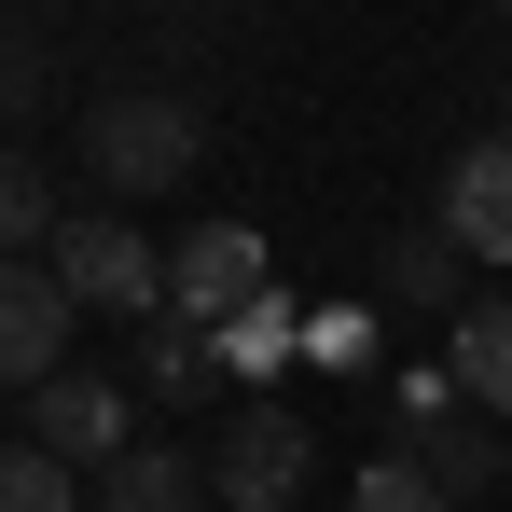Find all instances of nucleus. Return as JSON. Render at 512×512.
<instances>
[{
	"mask_svg": "<svg viewBox=\"0 0 512 512\" xmlns=\"http://www.w3.org/2000/svg\"><path fill=\"white\" fill-rule=\"evenodd\" d=\"M457 236H402V250H388V305H457Z\"/></svg>",
	"mask_w": 512,
	"mask_h": 512,
	"instance_id": "obj_14",
	"label": "nucleus"
},
{
	"mask_svg": "<svg viewBox=\"0 0 512 512\" xmlns=\"http://www.w3.org/2000/svg\"><path fill=\"white\" fill-rule=\"evenodd\" d=\"M125 429H139V402H125L111 374H56V388H28V443H42L56 471H111Z\"/></svg>",
	"mask_w": 512,
	"mask_h": 512,
	"instance_id": "obj_6",
	"label": "nucleus"
},
{
	"mask_svg": "<svg viewBox=\"0 0 512 512\" xmlns=\"http://www.w3.org/2000/svg\"><path fill=\"white\" fill-rule=\"evenodd\" d=\"M346 512H457V499H443V485H429L416 457H402V443H388V457H374V471H360V499H346Z\"/></svg>",
	"mask_w": 512,
	"mask_h": 512,
	"instance_id": "obj_15",
	"label": "nucleus"
},
{
	"mask_svg": "<svg viewBox=\"0 0 512 512\" xmlns=\"http://www.w3.org/2000/svg\"><path fill=\"white\" fill-rule=\"evenodd\" d=\"M70 222H56V180L28 167V153H0V263H28V250H56Z\"/></svg>",
	"mask_w": 512,
	"mask_h": 512,
	"instance_id": "obj_12",
	"label": "nucleus"
},
{
	"mask_svg": "<svg viewBox=\"0 0 512 512\" xmlns=\"http://www.w3.org/2000/svg\"><path fill=\"white\" fill-rule=\"evenodd\" d=\"M443 236H457L471 263H512V125L457 153V180H443Z\"/></svg>",
	"mask_w": 512,
	"mask_h": 512,
	"instance_id": "obj_7",
	"label": "nucleus"
},
{
	"mask_svg": "<svg viewBox=\"0 0 512 512\" xmlns=\"http://www.w3.org/2000/svg\"><path fill=\"white\" fill-rule=\"evenodd\" d=\"M194 153H208L194 97H111V111H84V167H97V194H180V180H194Z\"/></svg>",
	"mask_w": 512,
	"mask_h": 512,
	"instance_id": "obj_1",
	"label": "nucleus"
},
{
	"mask_svg": "<svg viewBox=\"0 0 512 512\" xmlns=\"http://www.w3.org/2000/svg\"><path fill=\"white\" fill-rule=\"evenodd\" d=\"M208 360H222V374H277V360H305V305H291V291H263L250 319H222V333H208Z\"/></svg>",
	"mask_w": 512,
	"mask_h": 512,
	"instance_id": "obj_11",
	"label": "nucleus"
},
{
	"mask_svg": "<svg viewBox=\"0 0 512 512\" xmlns=\"http://www.w3.org/2000/svg\"><path fill=\"white\" fill-rule=\"evenodd\" d=\"M97 512H208V485H194L180 443H125V457L97 471Z\"/></svg>",
	"mask_w": 512,
	"mask_h": 512,
	"instance_id": "obj_10",
	"label": "nucleus"
},
{
	"mask_svg": "<svg viewBox=\"0 0 512 512\" xmlns=\"http://www.w3.org/2000/svg\"><path fill=\"white\" fill-rule=\"evenodd\" d=\"M0 512H84V471H56V457L14 429V443H0Z\"/></svg>",
	"mask_w": 512,
	"mask_h": 512,
	"instance_id": "obj_13",
	"label": "nucleus"
},
{
	"mask_svg": "<svg viewBox=\"0 0 512 512\" xmlns=\"http://www.w3.org/2000/svg\"><path fill=\"white\" fill-rule=\"evenodd\" d=\"M263 291H277V263H263L250 222H194L167 250V319H194V333H222V319H250Z\"/></svg>",
	"mask_w": 512,
	"mask_h": 512,
	"instance_id": "obj_2",
	"label": "nucleus"
},
{
	"mask_svg": "<svg viewBox=\"0 0 512 512\" xmlns=\"http://www.w3.org/2000/svg\"><path fill=\"white\" fill-rule=\"evenodd\" d=\"M153 388H208V333L194 319H153V360H139Z\"/></svg>",
	"mask_w": 512,
	"mask_h": 512,
	"instance_id": "obj_16",
	"label": "nucleus"
},
{
	"mask_svg": "<svg viewBox=\"0 0 512 512\" xmlns=\"http://www.w3.org/2000/svg\"><path fill=\"white\" fill-rule=\"evenodd\" d=\"M305 471H319V457H305V416H291V402H236V416H222V512H291Z\"/></svg>",
	"mask_w": 512,
	"mask_h": 512,
	"instance_id": "obj_3",
	"label": "nucleus"
},
{
	"mask_svg": "<svg viewBox=\"0 0 512 512\" xmlns=\"http://www.w3.org/2000/svg\"><path fill=\"white\" fill-rule=\"evenodd\" d=\"M443 374H457V402H471V416H512V291H499V305H457Z\"/></svg>",
	"mask_w": 512,
	"mask_h": 512,
	"instance_id": "obj_8",
	"label": "nucleus"
},
{
	"mask_svg": "<svg viewBox=\"0 0 512 512\" xmlns=\"http://www.w3.org/2000/svg\"><path fill=\"white\" fill-rule=\"evenodd\" d=\"M402 457H416V471H429V485H443L457 512H471V499H499V471H512V443H499L485 416H471V402H457V416L429 429V443H402Z\"/></svg>",
	"mask_w": 512,
	"mask_h": 512,
	"instance_id": "obj_9",
	"label": "nucleus"
},
{
	"mask_svg": "<svg viewBox=\"0 0 512 512\" xmlns=\"http://www.w3.org/2000/svg\"><path fill=\"white\" fill-rule=\"evenodd\" d=\"M70 291H56V263H0V388L28 402V388H56L70 374Z\"/></svg>",
	"mask_w": 512,
	"mask_h": 512,
	"instance_id": "obj_5",
	"label": "nucleus"
},
{
	"mask_svg": "<svg viewBox=\"0 0 512 512\" xmlns=\"http://www.w3.org/2000/svg\"><path fill=\"white\" fill-rule=\"evenodd\" d=\"M360 346H374V319H346V305H319V319H305V360H333V374L360 360Z\"/></svg>",
	"mask_w": 512,
	"mask_h": 512,
	"instance_id": "obj_17",
	"label": "nucleus"
},
{
	"mask_svg": "<svg viewBox=\"0 0 512 512\" xmlns=\"http://www.w3.org/2000/svg\"><path fill=\"white\" fill-rule=\"evenodd\" d=\"M56 291H70V305H111V319H125V305L167 319V250H153L139 222H70V236H56Z\"/></svg>",
	"mask_w": 512,
	"mask_h": 512,
	"instance_id": "obj_4",
	"label": "nucleus"
}]
</instances>
